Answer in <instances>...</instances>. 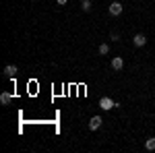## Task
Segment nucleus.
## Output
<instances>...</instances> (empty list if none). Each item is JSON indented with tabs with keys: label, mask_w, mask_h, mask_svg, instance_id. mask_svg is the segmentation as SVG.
<instances>
[{
	"label": "nucleus",
	"mask_w": 155,
	"mask_h": 153,
	"mask_svg": "<svg viewBox=\"0 0 155 153\" xmlns=\"http://www.w3.org/2000/svg\"><path fill=\"white\" fill-rule=\"evenodd\" d=\"M122 8H124V6L120 4L118 0H114V2H112V4L107 6V12H110L112 17H118V15H122Z\"/></svg>",
	"instance_id": "f03ea898"
},
{
	"label": "nucleus",
	"mask_w": 155,
	"mask_h": 153,
	"mask_svg": "<svg viewBox=\"0 0 155 153\" xmlns=\"http://www.w3.org/2000/svg\"><path fill=\"white\" fill-rule=\"evenodd\" d=\"M101 122H104V120H101V116H93L91 120H89V128H91V130H97L99 126H101Z\"/></svg>",
	"instance_id": "20e7f679"
},
{
	"label": "nucleus",
	"mask_w": 155,
	"mask_h": 153,
	"mask_svg": "<svg viewBox=\"0 0 155 153\" xmlns=\"http://www.w3.org/2000/svg\"><path fill=\"white\" fill-rule=\"evenodd\" d=\"M132 44H134L137 48H143L145 44H147V37H145L143 33H137V35L132 37Z\"/></svg>",
	"instance_id": "7ed1b4c3"
},
{
	"label": "nucleus",
	"mask_w": 155,
	"mask_h": 153,
	"mask_svg": "<svg viewBox=\"0 0 155 153\" xmlns=\"http://www.w3.org/2000/svg\"><path fill=\"white\" fill-rule=\"evenodd\" d=\"M145 149H147V151H155V139L153 137L145 141Z\"/></svg>",
	"instance_id": "6e6552de"
},
{
	"label": "nucleus",
	"mask_w": 155,
	"mask_h": 153,
	"mask_svg": "<svg viewBox=\"0 0 155 153\" xmlns=\"http://www.w3.org/2000/svg\"><path fill=\"white\" fill-rule=\"evenodd\" d=\"M91 6H93L91 0H83V2H81V8H83V11H91Z\"/></svg>",
	"instance_id": "9d476101"
},
{
	"label": "nucleus",
	"mask_w": 155,
	"mask_h": 153,
	"mask_svg": "<svg viewBox=\"0 0 155 153\" xmlns=\"http://www.w3.org/2000/svg\"><path fill=\"white\" fill-rule=\"evenodd\" d=\"M56 2H58V4H66L68 0H56Z\"/></svg>",
	"instance_id": "f8f14e48"
},
{
	"label": "nucleus",
	"mask_w": 155,
	"mask_h": 153,
	"mask_svg": "<svg viewBox=\"0 0 155 153\" xmlns=\"http://www.w3.org/2000/svg\"><path fill=\"white\" fill-rule=\"evenodd\" d=\"M110 39H112V42H118V39H120V35H118V33H116V31H114V33L110 35Z\"/></svg>",
	"instance_id": "9b49d317"
},
{
	"label": "nucleus",
	"mask_w": 155,
	"mask_h": 153,
	"mask_svg": "<svg viewBox=\"0 0 155 153\" xmlns=\"http://www.w3.org/2000/svg\"><path fill=\"white\" fill-rule=\"evenodd\" d=\"M81 2H83V0H81Z\"/></svg>",
	"instance_id": "ddd939ff"
},
{
	"label": "nucleus",
	"mask_w": 155,
	"mask_h": 153,
	"mask_svg": "<svg viewBox=\"0 0 155 153\" xmlns=\"http://www.w3.org/2000/svg\"><path fill=\"white\" fill-rule=\"evenodd\" d=\"M11 101H12V95L11 93H2V95H0V104H2V106H8Z\"/></svg>",
	"instance_id": "0eeeda50"
},
{
	"label": "nucleus",
	"mask_w": 155,
	"mask_h": 153,
	"mask_svg": "<svg viewBox=\"0 0 155 153\" xmlns=\"http://www.w3.org/2000/svg\"><path fill=\"white\" fill-rule=\"evenodd\" d=\"M99 54H101V56L110 54V46H107V44H101V46H99Z\"/></svg>",
	"instance_id": "1a4fd4ad"
},
{
	"label": "nucleus",
	"mask_w": 155,
	"mask_h": 153,
	"mask_svg": "<svg viewBox=\"0 0 155 153\" xmlns=\"http://www.w3.org/2000/svg\"><path fill=\"white\" fill-rule=\"evenodd\" d=\"M112 68H114V71H122V68H124V60L120 58V56L112 58Z\"/></svg>",
	"instance_id": "423d86ee"
},
{
	"label": "nucleus",
	"mask_w": 155,
	"mask_h": 153,
	"mask_svg": "<svg viewBox=\"0 0 155 153\" xmlns=\"http://www.w3.org/2000/svg\"><path fill=\"white\" fill-rule=\"evenodd\" d=\"M2 72H4L6 77H11V79H12V77H15V75L19 72V68H17L15 64H6V66H4V71H2Z\"/></svg>",
	"instance_id": "39448f33"
},
{
	"label": "nucleus",
	"mask_w": 155,
	"mask_h": 153,
	"mask_svg": "<svg viewBox=\"0 0 155 153\" xmlns=\"http://www.w3.org/2000/svg\"><path fill=\"white\" fill-rule=\"evenodd\" d=\"M118 106L120 104H116L112 97H101V99H99V108H101V110H112V108H118Z\"/></svg>",
	"instance_id": "f257e3e1"
}]
</instances>
